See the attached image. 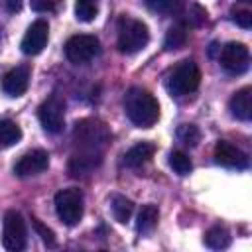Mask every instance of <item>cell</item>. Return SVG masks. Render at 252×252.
Here are the masks:
<instances>
[{"mask_svg": "<svg viewBox=\"0 0 252 252\" xmlns=\"http://www.w3.org/2000/svg\"><path fill=\"white\" fill-rule=\"evenodd\" d=\"M61 0H30L33 12H55Z\"/></svg>", "mask_w": 252, "mask_h": 252, "instance_id": "27", "label": "cell"}, {"mask_svg": "<svg viewBox=\"0 0 252 252\" xmlns=\"http://www.w3.org/2000/svg\"><path fill=\"white\" fill-rule=\"evenodd\" d=\"M100 51V41L94 35L89 33H79L67 39L65 43V57L75 63V65H83L89 63L91 59H94Z\"/></svg>", "mask_w": 252, "mask_h": 252, "instance_id": "7", "label": "cell"}, {"mask_svg": "<svg viewBox=\"0 0 252 252\" xmlns=\"http://www.w3.org/2000/svg\"><path fill=\"white\" fill-rule=\"evenodd\" d=\"M205 244L213 250H224L230 246V232L224 226H213L205 232Z\"/></svg>", "mask_w": 252, "mask_h": 252, "instance_id": "20", "label": "cell"}, {"mask_svg": "<svg viewBox=\"0 0 252 252\" xmlns=\"http://www.w3.org/2000/svg\"><path fill=\"white\" fill-rule=\"evenodd\" d=\"M73 142L79 154L102 156V150L110 142V130L96 118H83L73 128Z\"/></svg>", "mask_w": 252, "mask_h": 252, "instance_id": "2", "label": "cell"}, {"mask_svg": "<svg viewBox=\"0 0 252 252\" xmlns=\"http://www.w3.org/2000/svg\"><path fill=\"white\" fill-rule=\"evenodd\" d=\"M55 213L63 224H67V226L79 224V220L83 219V193L77 187L57 191Z\"/></svg>", "mask_w": 252, "mask_h": 252, "instance_id": "5", "label": "cell"}, {"mask_svg": "<svg viewBox=\"0 0 252 252\" xmlns=\"http://www.w3.org/2000/svg\"><path fill=\"white\" fill-rule=\"evenodd\" d=\"M215 161L224 165V167H232V169H246L248 167V156L246 152H242L238 146L226 142V140H219L215 146Z\"/></svg>", "mask_w": 252, "mask_h": 252, "instance_id": "12", "label": "cell"}, {"mask_svg": "<svg viewBox=\"0 0 252 252\" xmlns=\"http://www.w3.org/2000/svg\"><path fill=\"white\" fill-rule=\"evenodd\" d=\"M4 6L10 14H16L22 10V0H4Z\"/></svg>", "mask_w": 252, "mask_h": 252, "instance_id": "29", "label": "cell"}, {"mask_svg": "<svg viewBox=\"0 0 252 252\" xmlns=\"http://www.w3.org/2000/svg\"><path fill=\"white\" fill-rule=\"evenodd\" d=\"M118 51L124 55H134L142 51L150 41V30L142 20H136L132 16H120L118 20Z\"/></svg>", "mask_w": 252, "mask_h": 252, "instance_id": "3", "label": "cell"}, {"mask_svg": "<svg viewBox=\"0 0 252 252\" xmlns=\"http://www.w3.org/2000/svg\"><path fill=\"white\" fill-rule=\"evenodd\" d=\"M158 220H159V211H158V207L152 205V203H150V205H144L142 211L138 213V220H136V230H138V234H140V236L150 234V232L156 228Z\"/></svg>", "mask_w": 252, "mask_h": 252, "instance_id": "16", "label": "cell"}, {"mask_svg": "<svg viewBox=\"0 0 252 252\" xmlns=\"http://www.w3.org/2000/svg\"><path fill=\"white\" fill-rule=\"evenodd\" d=\"M144 4L156 12V14H163V16H177L185 4V0H144Z\"/></svg>", "mask_w": 252, "mask_h": 252, "instance_id": "22", "label": "cell"}, {"mask_svg": "<svg viewBox=\"0 0 252 252\" xmlns=\"http://www.w3.org/2000/svg\"><path fill=\"white\" fill-rule=\"evenodd\" d=\"M2 45H4V30L0 26V49H2Z\"/></svg>", "mask_w": 252, "mask_h": 252, "instance_id": "30", "label": "cell"}, {"mask_svg": "<svg viewBox=\"0 0 252 252\" xmlns=\"http://www.w3.org/2000/svg\"><path fill=\"white\" fill-rule=\"evenodd\" d=\"M22 140V128L8 118L0 120V148H10L16 146Z\"/></svg>", "mask_w": 252, "mask_h": 252, "instance_id": "18", "label": "cell"}, {"mask_svg": "<svg viewBox=\"0 0 252 252\" xmlns=\"http://www.w3.org/2000/svg\"><path fill=\"white\" fill-rule=\"evenodd\" d=\"M37 116H39V122H41L45 132H49V134L61 132L63 124H65V102H63V98H59L57 94H51L49 98H45L37 108Z\"/></svg>", "mask_w": 252, "mask_h": 252, "instance_id": "9", "label": "cell"}, {"mask_svg": "<svg viewBox=\"0 0 252 252\" xmlns=\"http://www.w3.org/2000/svg\"><path fill=\"white\" fill-rule=\"evenodd\" d=\"M201 83V69L193 59L179 61L165 79V87L173 96H187L199 89Z\"/></svg>", "mask_w": 252, "mask_h": 252, "instance_id": "4", "label": "cell"}, {"mask_svg": "<svg viewBox=\"0 0 252 252\" xmlns=\"http://www.w3.org/2000/svg\"><path fill=\"white\" fill-rule=\"evenodd\" d=\"M232 22L244 30H248L252 26V12L250 10H234L232 12Z\"/></svg>", "mask_w": 252, "mask_h": 252, "instance_id": "28", "label": "cell"}, {"mask_svg": "<svg viewBox=\"0 0 252 252\" xmlns=\"http://www.w3.org/2000/svg\"><path fill=\"white\" fill-rule=\"evenodd\" d=\"M179 16V20H181V24L187 28H199V26H203V22L207 20V12H205V8H201L199 4H195V2H187L185 0V4H183V8H181V12L177 14Z\"/></svg>", "mask_w": 252, "mask_h": 252, "instance_id": "17", "label": "cell"}, {"mask_svg": "<svg viewBox=\"0 0 252 252\" xmlns=\"http://www.w3.org/2000/svg\"><path fill=\"white\" fill-rule=\"evenodd\" d=\"M32 224H33V228H35V232L39 234V238L43 240V244L45 246H49V248H53L55 244H57V240H55V234H53V230L51 228H47L41 220H37V219H32Z\"/></svg>", "mask_w": 252, "mask_h": 252, "instance_id": "26", "label": "cell"}, {"mask_svg": "<svg viewBox=\"0 0 252 252\" xmlns=\"http://www.w3.org/2000/svg\"><path fill=\"white\" fill-rule=\"evenodd\" d=\"M47 167H49V154L45 150H32L16 161L14 173L18 177H32L43 173Z\"/></svg>", "mask_w": 252, "mask_h": 252, "instance_id": "11", "label": "cell"}, {"mask_svg": "<svg viewBox=\"0 0 252 252\" xmlns=\"http://www.w3.org/2000/svg\"><path fill=\"white\" fill-rule=\"evenodd\" d=\"M98 14V0H75V16L81 22H93Z\"/></svg>", "mask_w": 252, "mask_h": 252, "instance_id": "23", "label": "cell"}, {"mask_svg": "<svg viewBox=\"0 0 252 252\" xmlns=\"http://www.w3.org/2000/svg\"><path fill=\"white\" fill-rule=\"evenodd\" d=\"M242 2H252V0H242Z\"/></svg>", "mask_w": 252, "mask_h": 252, "instance_id": "31", "label": "cell"}, {"mask_svg": "<svg viewBox=\"0 0 252 252\" xmlns=\"http://www.w3.org/2000/svg\"><path fill=\"white\" fill-rule=\"evenodd\" d=\"M177 140H179L181 144L193 148V146L199 144L201 132H199V128H197L195 124H181V126L177 128Z\"/></svg>", "mask_w": 252, "mask_h": 252, "instance_id": "25", "label": "cell"}, {"mask_svg": "<svg viewBox=\"0 0 252 252\" xmlns=\"http://www.w3.org/2000/svg\"><path fill=\"white\" fill-rule=\"evenodd\" d=\"M154 154H156V144H152V142H138L136 146H132L124 154L122 161H124L126 167L136 169V167H142L144 163H148L154 158Z\"/></svg>", "mask_w": 252, "mask_h": 252, "instance_id": "15", "label": "cell"}, {"mask_svg": "<svg viewBox=\"0 0 252 252\" xmlns=\"http://www.w3.org/2000/svg\"><path fill=\"white\" fill-rule=\"evenodd\" d=\"M30 65H18L2 77V89L8 96H22L30 87Z\"/></svg>", "mask_w": 252, "mask_h": 252, "instance_id": "13", "label": "cell"}, {"mask_svg": "<svg viewBox=\"0 0 252 252\" xmlns=\"http://www.w3.org/2000/svg\"><path fill=\"white\" fill-rule=\"evenodd\" d=\"M124 112L134 126L152 128L159 120V102L150 91L130 87L124 94Z\"/></svg>", "mask_w": 252, "mask_h": 252, "instance_id": "1", "label": "cell"}, {"mask_svg": "<svg viewBox=\"0 0 252 252\" xmlns=\"http://www.w3.org/2000/svg\"><path fill=\"white\" fill-rule=\"evenodd\" d=\"M228 108L236 120L248 122L252 118V89L242 87L240 91H236L228 100Z\"/></svg>", "mask_w": 252, "mask_h": 252, "instance_id": "14", "label": "cell"}, {"mask_svg": "<svg viewBox=\"0 0 252 252\" xmlns=\"http://www.w3.org/2000/svg\"><path fill=\"white\" fill-rule=\"evenodd\" d=\"M187 28L183 24H175L167 30L165 33V39H163V49L165 51H175V49H181L185 43H187Z\"/></svg>", "mask_w": 252, "mask_h": 252, "instance_id": "19", "label": "cell"}, {"mask_svg": "<svg viewBox=\"0 0 252 252\" xmlns=\"http://www.w3.org/2000/svg\"><path fill=\"white\" fill-rule=\"evenodd\" d=\"M219 63L228 75H242L250 67V51L240 41H228L220 49Z\"/></svg>", "mask_w": 252, "mask_h": 252, "instance_id": "8", "label": "cell"}, {"mask_svg": "<svg viewBox=\"0 0 252 252\" xmlns=\"http://www.w3.org/2000/svg\"><path fill=\"white\" fill-rule=\"evenodd\" d=\"M2 244L10 252H20L28 244L26 220L18 211H8L2 220Z\"/></svg>", "mask_w": 252, "mask_h": 252, "instance_id": "6", "label": "cell"}, {"mask_svg": "<svg viewBox=\"0 0 252 252\" xmlns=\"http://www.w3.org/2000/svg\"><path fill=\"white\" fill-rule=\"evenodd\" d=\"M110 209H112V217L118 222H128L132 213H134V203L130 199H126L124 195H114L110 201Z\"/></svg>", "mask_w": 252, "mask_h": 252, "instance_id": "21", "label": "cell"}, {"mask_svg": "<svg viewBox=\"0 0 252 252\" xmlns=\"http://www.w3.org/2000/svg\"><path fill=\"white\" fill-rule=\"evenodd\" d=\"M169 165L177 175H187L193 169V161L185 152H171L169 154Z\"/></svg>", "mask_w": 252, "mask_h": 252, "instance_id": "24", "label": "cell"}, {"mask_svg": "<svg viewBox=\"0 0 252 252\" xmlns=\"http://www.w3.org/2000/svg\"><path fill=\"white\" fill-rule=\"evenodd\" d=\"M49 39V24L45 20H35L32 22V26L26 30V35L22 39V51L26 55H39L43 51V47L47 45Z\"/></svg>", "mask_w": 252, "mask_h": 252, "instance_id": "10", "label": "cell"}]
</instances>
